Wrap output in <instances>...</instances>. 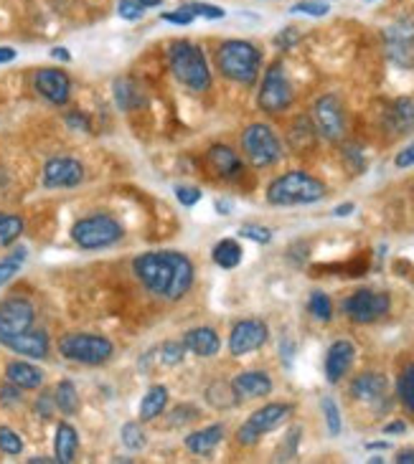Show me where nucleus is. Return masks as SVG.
Masks as SVG:
<instances>
[{
    "label": "nucleus",
    "mask_w": 414,
    "mask_h": 464,
    "mask_svg": "<svg viewBox=\"0 0 414 464\" xmlns=\"http://www.w3.org/2000/svg\"><path fill=\"white\" fill-rule=\"evenodd\" d=\"M3 218H5V214H0V221H3Z\"/></svg>",
    "instance_id": "obj_61"
},
{
    "label": "nucleus",
    "mask_w": 414,
    "mask_h": 464,
    "mask_svg": "<svg viewBox=\"0 0 414 464\" xmlns=\"http://www.w3.org/2000/svg\"><path fill=\"white\" fill-rule=\"evenodd\" d=\"M315 127L310 125V120L308 117H298L295 122H292V130H290V145H292V150H310L315 145Z\"/></svg>",
    "instance_id": "obj_29"
},
{
    "label": "nucleus",
    "mask_w": 414,
    "mask_h": 464,
    "mask_svg": "<svg viewBox=\"0 0 414 464\" xmlns=\"http://www.w3.org/2000/svg\"><path fill=\"white\" fill-rule=\"evenodd\" d=\"M165 403H168V389L165 386H153L148 396L140 403V421H153L155 416L163 414Z\"/></svg>",
    "instance_id": "obj_28"
},
{
    "label": "nucleus",
    "mask_w": 414,
    "mask_h": 464,
    "mask_svg": "<svg viewBox=\"0 0 414 464\" xmlns=\"http://www.w3.org/2000/svg\"><path fill=\"white\" fill-rule=\"evenodd\" d=\"M326 196V183L308 176L305 170H290L270 183L267 201L272 206H308Z\"/></svg>",
    "instance_id": "obj_3"
},
{
    "label": "nucleus",
    "mask_w": 414,
    "mask_h": 464,
    "mask_svg": "<svg viewBox=\"0 0 414 464\" xmlns=\"http://www.w3.org/2000/svg\"><path fill=\"white\" fill-rule=\"evenodd\" d=\"M242 246H239V241L234 238H224V241H219L216 246H213V262L219 264L222 269H234L242 262Z\"/></svg>",
    "instance_id": "obj_30"
},
{
    "label": "nucleus",
    "mask_w": 414,
    "mask_h": 464,
    "mask_svg": "<svg viewBox=\"0 0 414 464\" xmlns=\"http://www.w3.org/2000/svg\"><path fill=\"white\" fill-rule=\"evenodd\" d=\"M216 211H219V214H222V216H226V214H229V211H232V206H229V203H226V201H216Z\"/></svg>",
    "instance_id": "obj_60"
},
{
    "label": "nucleus",
    "mask_w": 414,
    "mask_h": 464,
    "mask_svg": "<svg viewBox=\"0 0 414 464\" xmlns=\"http://www.w3.org/2000/svg\"><path fill=\"white\" fill-rule=\"evenodd\" d=\"M5 376H8V381H11L13 386H18L21 391L38 389V386L44 383V373L38 371L36 365L25 363V361H13V363H8Z\"/></svg>",
    "instance_id": "obj_23"
},
{
    "label": "nucleus",
    "mask_w": 414,
    "mask_h": 464,
    "mask_svg": "<svg viewBox=\"0 0 414 464\" xmlns=\"http://www.w3.org/2000/svg\"><path fill=\"white\" fill-rule=\"evenodd\" d=\"M301 434H302L301 427H295V429H292V431H290V434H288V444H285L288 450L280 454L277 459H292V457H295V452H298V444H301Z\"/></svg>",
    "instance_id": "obj_46"
},
{
    "label": "nucleus",
    "mask_w": 414,
    "mask_h": 464,
    "mask_svg": "<svg viewBox=\"0 0 414 464\" xmlns=\"http://www.w3.org/2000/svg\"><path fill=\"white\" fill-rule=\"evenodd\" d=\"M209 163H212V168L219 173L222 178H239L242 176V160H239V155L232 148H226V145H213L212 150H209Z\"/></svg>",
    "instance_id": "obj_22"
},
{
    "label": "nucleus",
    "mask_w": 414,
    "mask_h": 464,
    "mask_svg": "<svg viewBox=\"0 0 414 464\" xmlns=\"http://www.w3.org/2000/svg\"><path fill=\"white\" fill-rule=\"evenodd\" d=\"M330 11L326 3H315V0H302L298 5H292V13H305V15H326Z\"/></svg>",
    "instance_id": "obj_42"
},
{
    "label": "nucleus",
    "mask_w": 414,
    "mask_h": 464,
    "mask_svg": "<svg viewBox=\"0 0 414 464\" xmlns=\"http://www.w3.org/2000/svg\"><path fill=\"white\" fill-rule=\"evenodd\" d=\"M193 416H199V409H193V406H189V403H183V406H178L176 411H173V421H171V424L181 427V424L191 421Z\"/></svg>",
    "instance_id": "obj_47"
},
{
    "label": "nucleus",
    "mask_w": 414,
    "mask_h": 464,
    "mask_svg": "<svg viewBox=\"0 0 414 464\" xmlns=\"http://www.w3.org/2000/svg\"><path fill=\"white\" fill-rule=\"evenodd\" d=\"M267 338H270V330L262 320H242L232 327L229 351H232V355H247L251 351H260Z\"/></svg>",
    "instance_id": "obj_14"
},
{
    "label": "nucleus",
    "mask_w": 414,
    "mask_h": 464,
    "mask_svg": "<svg viewBox=\"0 0 414 464\" xmlns=\"http://www.w3.org/2000/svg\"><path fill=\"white\" fill-rule=\"evenodd\" d=\"M366 450H379V452H384V450H389V441H371V444H366Z\"/></svg>",
    "instance_id": "obj_58"
},
{
    "label": "nucleus",
    "mask_w": 414,
    "mask_h": 464,
    "mask_svg": "<svg viewBox=\"0 0 414 464\" xmlns=\"http://www.w3.org/2000/svg\"><path fill=\"white\" fill-rule=\"evenodd\" d=\"M117 13H120V18H125V21H140V18H143V13H145V8L140 5L138 0H120Z\"/></svg>",
    "instance_id": "obj_41"
},
{
    "label": "nucleus",
    "mask_w": 414,
    "mask_h": 464,
    "mask_svg": "<svg viewBox=\"0 0 414 464\" xmlns=\"http://www.w3.org/2000/svg\"><path fill=\"white\" fill-rule=\"evenodd\" d=\"M397 393H399V401L404 403V409L414 414V363H409L399 376L397 383Z\"/></svg>",
    "instance_id": "obj_32"
},
{
    "label": "nucleus",
    "mask_w": 414,
    "mask_h": 464,
    "mask_svg": "<svg viewBox=\"0 0 414 464\" xmlns=\"http://www.w3.org/2000/svg\"><path fill=\"white\" fill-rule=\"evenodd\" d=\"M133 272L151 295L171 302L189 292L196 275L189 256L178 251H145L133 262Z\"/></svg>",
    "instance_id": "obj_1"
},
{
    "label": "nucleus",
    "mask_w": 414,
    "mask_h": 464,
    "mask_svg": "<svg viewBox=\"0 0 414 464\" xmlns=\"http://www.w3.org/2000/svg\"><path fill=\"white\" fill-rule=\"evenodd\" d=\"M394 165H397V168H412L414 165V142L409 145V148H404V150L397 155Z\"/></svg>",
    "instance_id": "obj_52"
},
{
    "label": "nucleus",
    "mask_w": 414,
    "mask_h": 464,
    "mask_svg": "<svg viewBox=\"0 0 414 464\" xmlns=\"http://www.w3.org/2000/svg\"><path fill=\"white\" fill-rule=\"evenodd\" d=\"M387 389H389V383H387V376H381V373H361L351 381V396L356 401H381L387 396Z\"/></svg>",
    "instance_id": "obj_19"
},
{
    "label": "nucleus",
    "mask_w": 414,
    "mask_h": 464,
    "mask_svg": "<svg viewBox=\"0 0 414 464\" xmlns=\"http://www.w3.org/2000/svg\"><path fill=\"white\" fill-rule=\"evenodd\" d=\"M8 348L13 353H18V355L41 361V358L49 355V335L44 330H25L24 335H18V338L8 343Z\"/></svg>",
    "instance_id": "obj_20"
},
{
    "label": "nucleus",
    "mask_w": 414,
    "mask_h": 464,
    "mask_svg": "<svg viewBox=\"0 0 414 464\" xmlns=\"http://www.w3.org/2000/svg\"><path fill=\"white\" fill-rule=\"evenodd\" d=\"M320 406H323V414H326V424H328V434L330 437H339L340 429H343V424H340V411H339V403L333 401L330 396H326L323 401H320Z\"/></svg>",
    "instance_id": "obj_37"
},
{
    "label": "nucleus",
    "mask_w": 414,
    "mask_h": 464,
    "mask_svg": "<svg viewBox=\"0 0 414 464\" xmlns=\"http://www.w3.org/2000/svg\"><path fill=\"white\" fill-rule=\"evenodd\" d=\"M387 125L394 135H404V132H409L414 130V104L412 100H397L391 104V110L387 112Z\"/></svg>",
    "instance_id": "obj_25"
},
{
    "label": "nucleus",
    "mask_w": 414,
    "mask_h": 464,
    "mask_svg": "<svg viewBox=\"0 0 414 464\" xmlns=\"http://www.w3.org/2000/svg\"><path fill=\"white\" fill-rule=\"evenodd\" d=\"M290 414H292V406H290V403H267L262 409H257V411L239 427V444H244V447L257 444L260 437H264L267 431H272V429H277L280 424H285Z\"/></svg>",
    "instance_id": "obj_8"
},
{
    "label": "nucleus",
    "mask_w": 414,
    "mask_h": 464,
    "mask_svg": "<svg viewBox=\"0 0 414 464\" xmlns=\"http://www.w3.org/2000/svg\"><path fill=\"white\" fill-rule=\"evenodd\" d=\"M387 38V51L391 62L399 66H412L414 63V18H399L384 31Z\"/></svg>",
    "instance_id": "obj_13"
},
{
    "label": "nucleus",
    "mask_w": 414,
    "mask_h": 464,
    "mask_svg": "<svg viewBox=\"0 0 414 464\" xmlns=\"http://www.w3.org/2000/svg\"><path fill=\"white\" fill-rule=\"evenodd\" d=\"M72 238L82 249H104L123 238V227L113 216H87L72 227Z\"/></svg>",
    "instance_id": "obj_6"
},
{
    "label": "nucleus",
    "mask_w": 414,
    "mask_h": 464,
    "mask_svg": "<svg viewBox=\"0 0 414 464\" xmlns=\"http://www.w3.org/2000/svg\"><path fill=\"white\" fill-rule=\"evenodd\" d=\"M66 125L74 127V130H79V132H89V120L84 117V114H66Z\"/></svg>",
    "instance_id": "obj_51"
},
{
    "label": "nucleus",
    "mask_w": 414,
    "mask_h": 464,
    "mask_svg": "<svg viewBox=\"0 0 414 464\" xmlns=\"http://www.w3.org/2000/svg\"><path fill=\"white\" fill-rule=\"evenodd\" d=\"M0 450L5 454H11V457H15V454L24 452V441H21V437L13 429L0 427Z\"/></svg>",
    "instance_id": "obj_39"
},
{
    "label": "nucleus",
    "mask_w": 414,
    "mask_h": 464,
    "mask_svg": "<svg viewBox=\"0 0 414 464\" xmlns=\"http://www.w3.org/2000/svg\"><path fill=\"white\" fill-rule=\"evenodd\" d=\"M163 363L165 365H178L183 361V353H186V345L183 343H173V340H168L163 348Z\"/></svg>",
    "instance_id": "obj_40"
},
{
    "label": "nucleus",
    "mask_w": 414,
    "mask_h": 464,
    "mask_svg": "<svg viewBox=\"0 0 414 464\" xmlns=\"http://www.w3.org/2000/svg\"><path fill=\"white\" fill-rule=\"evenodd\" d=\"M114 102L123 112H130V110H138L145 104V94L140 92L133 79H117L114 82Z\"/></svg>",
    "instance_id": "obj_26"
},
{
    "label": "nucleus",
    "mask_w": 414,
    "mask_h": 464,
    "mask_svg": "<svg viewBox=\"0 0 414 464\" xmlns=\"http://www.w3.org/2000/svg\"><path fill=\"white\" fill-rule=\"evenodd\" d=\"M84 180V165L74 158H54L44 168L46 188H74Z\"/></svg>",
    "instance_id": "obj_15"
},
{
    "label": "nucleus",
    "mask_w": 414,
    "mask_h": 464,
    "mask_svg": "<svg viewBox=\"0 0 414 464\" xmlns=\"http://www.w3.org/2000/svg\"><path fill=\"white\" fill-rule=\"evenodd\" d=\"M397 462H399V464H414V450H404V452H399Z\"/></svg>",
    "instance_id": "obj_55"
},
{
    "label": "nucleus",
    "mask_w": 414,
    "mask_h": 464,
    "mask_svg": "<svg viewBox=\"0 0 414 464\" xmlns=\"http://www.w3.org/2000/svg\"><path fill=\"white\" fill-rule=\"evenodd\" d=\"M59 353L66 361H74L82 365H102L113 358L114 345L102 335L89 333H72L59 340Z\"/></svg>",
    "instance_id": "obj_5"
},
{
    "label": "nucleus",
    "mask_w": 414,
    "mask_h": 464,
    "mask_svg": "<svg viewBox=\"0 0 414 464\" xmlns=\"http://www.w3.org/2000/svg\"><path fill=\"white\" fill-rule=\"evenodd\" d=\"M34 87L51 104H66L69 102V92H72V82L59 69H41L36 79H34Z\"/></svg>",
    "instance_id": "obj_16"
},
{
    "label": "nucleus",
    "mask_w": 414,
    "mask_h": 464,
    "mask_svg": "<svg viewBox=\"0 0 414 464\" xmlns=\"http://www.w3.org/2000/svg\"><path fill=\"white\" fill-rule=\"evenodd\" d=\"M292 100H295V94H292V84L285 74V66H282V62H275L264 74L257 102L267 114H280L288 110Z\"/></svg>",
    "instance_id": "obj_9"
},
{
    "label": "nucleus",
    "mask_w": 414,
    "mask_h": 464,
    "mask_svg": "<svg viewBox=\"0 0 414 464\" xmlns=\"http://www.w3.org/2000/svg\"><path fill=\"white\" fill-rule=\"evenodd\" d=\"M242 237L251 238V241H257V244H270V241H272V231L264 227H244L242 228Z\"/></svg>",
    "instance_id": "obj_44"
},
{
    "label": "nucleus",
    "mask_w": 414,
    "mask_h": 464,
    "mask_svg": "<svg viewBox=\"0 0 414 464\" xmlns=\"http://www.w3.org/2000/svg\"><path fill=\"white\" fill-rule=\"evenodd\" d=\"M232 389L239 399H262L272 393V381L264 371H247L232 381Z\"/></svg>",
    "instance_id": "obj_18"
},
{
    "label": "nucleus",
    "mask_w": 414,
    "mask_h": 464,
    "mask_svg": "<svg viewBox=\"0 0 414 464\" xmlns=\"http://www.w3.org/2000/svg\"><path fill=\"white\" fill-rule=\"evenodd\" d=\"M298 38L301 36H298V31H295V28H285V31L275 38V44L280 46V49H290Z\"/></svg>",
    "instance_id": "obj_50"
},
{
    "label": "nucleus",
    "mask_w": 414,
    "mask_h": 464,
    "mask_svg": "<svg viewBox=\"0 0 414 464\" xmlns=\"http://www.w3.org/2000/svg\"><path fill=\"white\" fill-rule=\"evenodd\" d=\"M123 444H125L130 452H140V450H145V431L140 427L138 421H127L125 427H123Z\"/></svg>",
    "instance_id": "obj_33"
},
{
    "label": "nucleus",
    "mask_w": 414,
    "mask_h": 464,
    "mask_svg": "<svg viewBox=\"0 0 414 464\" xmlns=\"http://www.w3.org/2000/svg\"><path fill=\"white\" fill-rule=\"evenodd\" d=\"M216 63L219 72L237 82V84H254L257 74H260V63H262V53L257 46H251L250 41H224L216 53Z\"/></svg>",
    "instance_id": "obj_4"
},
{
    "label": "nucleus",
    "mask_w": 414,
    "mask_h": 464,
    "mask_svg": "<svg viewBox=\"0 0 414 464\" xmlns=\"http://www.w3.org/2000/svg\"><path fill=\"white\" fill-rule=\"evenodd\" d=\"M21 231H24V221H21L18 216H5V218L0 221V244H3V246L13 244L15 238L21 237Z\"/></svg>",
    "instance_id": "obj_36"
},
{
    "label": "nucleus",
    "mask_w": 414,
    "mask_h": 464,
    "mask_svg": "<svg viewBox=\"0 0 414 464\" xmlns=\"http://www.w3.org/2000/svg\"><path fill=\"white\" fill-rule=\"evenodd\" d=\"M308 307H310L313 317L323 320V323H328V320L333 317V304H330V297H328L326 292H313V295H310V302H308Z\"/></svg>",
    "instance_id": "obj_35"
},
{
    "label": "nucleus",
    "mask_w": 414,
    "mask_h": 464,
    "mask_svg": "<svg viewBox=\"0 0 414 464\" xmlns=\"http://www.w3.org/2000/svg\"><path fill=\"white\" fill-rule=\"evenodd\" d=\"M407 431V424L404 421H391L384 427V434H404Z\"/></svg>",
    "instance_id": "obj_53"
},
{
    "label": "nucleus",
    "mask_w": 414,
    "mask_h": 464,
    "mask_svg": "<svg viewBox=\"0 0 414 464\" xmlns=\"http://www.w3.org/2000/svg\"><path fill=\"white\" fill-rule=\"evenodd\" d=\"M34 320H36V310L24 297L0 302V343L8 345L11 340L24 335L25 330L34 327Z\"/></svg>",
    "instance_id": "obj_11"
},
{
    "label": "nucleus",
    "mask_w": 414,
    "mask_h": 464,
    "mask_svg": "<svg viewBox=\"0 0 414 464\" xmlns=\"http://www.w3.org/2000/svg\"><path fill=\"white\" fill-rule=\"evenodd\" d=\"M15 59V49L11 46H0V63H8Z\"/></svg>",
    "instance_id": "obj_54"
},
{
    "label": "nucleus",
    "mask_w": 414,
    "mask_h": 464,
    "mask_svg": "<svg viewBox=\"0 0 414 464\" xmlns=\"http://www.w3.org/2000/svg\"><path fill=\"white\" fill-rule=\"evenodd\" d=\"M168 62H171V72L176 76L183 87L191 92H206L212 87V72L203 51L191 44V41H176L168 49Z\"/></svg>",
    "instance_id": "obj_2"
},
{
    "label": "nucleus",
    "mask_w": 414,
    "mask_h": 464,
    "mask_svg": "<svg viewBox=\"0 0 414 464\" xmlns=\"http://www.w3.org/2000/svg\"><path fill=\"white\" fill-rule=\"evenodd\" d=\"M54 406H56L54 393H41L36 399V403H34V411H36L41 419H51V416H54Z\"/></svg>",
    "instance_id": "obj_43"
},
{
    "label": "nucleus",
    "mask_w": 414,
    "mask_h": 464,
    "mask_svg": "<svg viewBox=\"0 0 414 464\" xmlns=\"http://www.w3.org/2000/svg\"><path fill=\"white\" fill-rule=\"evenodd\" d=\"M391 300L384 292H371V289H359L351 297L343 300V313L351 317L359 325H369L377 323L384 314H389Z\"/></svg>",
    "instance_id": "obj_10"
},
{
    "label": "nucleus",
    "mask_w": 414,
    "mask_h": 464,
    "mask_svg": "<svg viewBox=\"0 0 414 464\" xmlns=\"http://www.w3.org/2000/svg\"><path fill=\"white\" fill-rule=\"evenodd\" d=\"M222 440H224V427L222 424H213V427L189 434L186 437V450L191 454H202L203 457V454H212Z\"/></svg>",
    "instance_id": "obj_24"
},
{
    "label": "nucleus",
    "mask_w": 414,
    "mask_h": 464,
    "mask_svg": "<svg viewBox=\"0 0 414 464\" xmlns=\"http://www.w3.org/2000/svg\"><path fill=\"white\" fill-rule=\"evenodd\" d=\"M242 148H244V155L250 158V163L254 168H270L282 158V145L277 140L275 130L270 125H262V122L250 125L244 130Z\"/></svg>",
    "instance_id": "obj_7"
},
{
    "label": "nucleus",
    "mask_w": 414,
    "mask_h": 464,
    "mask_svg": "<svg viewBox=\"0 0 414 464\" xmlns=\"http://www.w3.org/2000/svg\"><path fill=\"white\" fill-rule=\"evenodd\" d=\"M0 401L5 403V406H15V403H21V389H18V386H13L11 381H8V386H3V389H0Z\"/></svg>",
    "instance_id": "obj_48"
},
{
    "label": "nucleus",
    "mask_w": 414,
    "mask_h": 464,
    "mask_svg": "<svg viewBox=\"0 0 414 464\" xmlns=\"http://www.w3.org/2000/svg\"><path fill=\"white\" fill-rule=\"evenodd\" d=\"M143 8H158V5H163V0H138Z\"/></svg>",
    "instance_id": "obj_59"
},
{
    "label": "nucleus",
    "mask_w": 414,
    "mask_h": 464,
    "mask_svg": "<svg viewBox=\"0 0 414 464\" xmlns=\"http://www.w3.org/2000/svg\"><path fill=\"white\" fill-rule=\"evenodd\" d=\"M183 11H189L193 18H196V15H202V18H209V21H219V18H224L226 15L224 8H219V5H209V3H186V5H183Z\"/></svg>",
    "instance_id": "obj_38"
},
{
    "label": "nucleus",
    "mask_w": 414,
    "mask_h": 464,
    "mask_svg": "<svg viewBox=\"0 0 414 464\" xmlns=\"http://www.w3.org/2000/svg\"><path fill=\"white\" fill-rule=\"evenodd\" d=\"M333 214L340 216V218H343V216L353 214V203H343V206H339V208H336V211H333Z\"/></svg>",
    "instance_id": "obj_57"
},
{
    "label": "nucleus",
    "mask_w": 414,
    "mask_h": 464,
    "mask_svg": "<svg viewBox=\"0 0 414 464\" xmlns=\"http://www.w3.org/2000/svg\"><path fill=\"white\" fill-rule=\"evenodd\" d=\"M76 447H79V437H76V429L72 424L62 421L56 427V462L69 464L74 462Z\"/></svg>",
    "instance_id": "obj_27"
},
{
    "label": "nucleus",
    "mask_w": 414,
    "mask_h": 464,
    "mask_svg": "<svg viewBox=\"0 0 414 464\" xmlns=\"http://www.w3.org/2000/svg\"><path fill=\"white\" fill-rule=\"evenodd\" d=\"M353 355H356V348L349 340H336L330 348H328L326 355V378L328 383H339L340 378L349 373V368L353 363Z\"/></svg>",
    "instance_id": "obj_17"
},
{
    "label": "nucleus",
    "mask_w": 414,
    "mask_h": 464,
    "mask_svg": "<svg viewBox=\"0 0 414 464\" xmlns=\"http://www.w3.org/2000/svg\"><path fill=\"white\" fill-rule=\"evenodd\" d=\"M313 122L318 135H323L330 142H339L346 135V114H343L339 97L326 94V97H320V100L315 102Z\"/></svg>",
    "instance_id": "obj_12"
},
{
    "label": "nucleus",
    "mask_w": 414,
    "mask_h": 464,
    "mask_svg": "<svg viewBox=\"0 0 414 464\" xmlns=\"http://www.w3.org/2000/svg\"><path fill=\"white\" fill-rule=\"evenodd\" d=\"M51 56H54V59H59V62H69V59H72L66 49H54L51 51Z\"/></svg>",
    "instance_id": "obj_56"
},
{
    "label": "nucleus",
    "mask_w": 414,
    "mask_h": 464,
    "mask_svg": "<svg viewBox=\"0 0 414 464\" xmlns=\"http://www.w3.org/2000/svg\"><path fill=\"white\" fill-rule=\"evenodd\" d=\"M24 259H25V249H15L8 259H3V262H0V287H3L5 282H11L13 276L18 275V269H21Z\"/></svg>",
    "instance_id": "obj_34"
},
{
    "label": "nucleus",
    "mask_w": 414,
    "mask_h": 464,
    "mask_svg": "<svg viewBox=\"0 0 414 464\" xmlns=\"http://www.w3.org/2000/svg\"><path fill=\"white\" fill-rule=\"evenodd\" d=\"M54 401L56 406L62 409L64 414H74L76 409H79V396H76V389L72 381H62L56 391H54Z\"/></svg>",
    "instance_id": "obj_31"
},
{
    "label": "nucleus",
    "mask_w": 414,
    "mask_h": 464,
    "mask_svg": "<svg viewBox=\"0 0 414 464\" xmlns=\"http://www.w3.org/2000/svg\"><path fill=\"white\" fill-rule=\"evenodd\" d=\"M165 24H176V25H189L193 21V15L183 8H178L176 13H163Z\"/></svg>",
    "instance_id": "obj_49"
},
{
    "label": "nucleus",
    "mask_w": 414,
    "mask_h": 464,
    "mask_svg": "<svg viewBox=\"0 0 414 464\" xmlns=\"http://www.w3.org/2000/svg\"><path fill=\"white\" fill-rule=\"evenodd\" d=\"M176 198L183 203V206H196V203L202 201V190L189 188V186H178Z\"/></svg>",
    "instance_id": "obj_45"
},
{
    "label": "nucleus",
    "mask_w": 414,
    "mask_h": 464,
    "mask_svg": "<svg viewBox=\"0 0 414 464\" xmlns=\"http://www.w3.org/2000/svg\"><path fill=\"white\" fill-rule=\"evenodd\" d=\"M183 345H186V351L199 355V358H212L222 348V340H219L216 330H212V327H196V330L186 333Z\"/></svg>",
    "instance_id": "obj_21"
}]
</instances>
